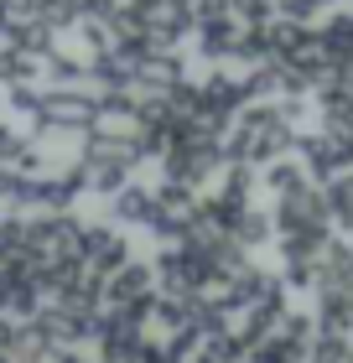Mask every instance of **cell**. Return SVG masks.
I'll use <instances>...</instances> for the list:
<instances>
[{
  "label": "cell",
  "mask_w": 353,
  "mask_h": 363,
  "mask_svg": "<svg viewBox=\"0 0 353 363\" xmlns=\"http://www.w3.org/2000/svg\"><path fill=\"white\" fill-rule=\"evenodd\" d=\"M114 208H120V223H156V197L146 192H125Z\"/></svg>",
  "instance_id": "cell-1"
},
{
  "label": "cell",
  "mask_w": 353,
  "mask_h": 363,
  "mask_svg": "<svg viewBox=\"0 0 353 363\" xmlns=\"http://www.w3.org/2000/svg\"><path fill=\"white\" fill-rule=\"evenodd\" d=\"M327 208H332V218H338V223H348V228H353V177L332 182V197H327Z\"/></svg>",
  "instance_id": "cell-2"
}]
</instances>
